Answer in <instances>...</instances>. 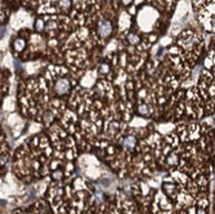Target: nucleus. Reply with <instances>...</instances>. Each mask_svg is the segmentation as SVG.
<instances>
[{"instance_id":"obj_8","label":"nucleus","mask_w":215,"mask_h":214,"mask_svg":"<svg viewBox=\"0 0 215 214\" xmlns=\"http://www.w3.org/2000/svg\"><path fill=\"white\" fill-rule=\"evenodd\" d=\"M176 162H178V157H176V155H171V156L168 157V164L169 165H175Z\"/></svg>"},{"instance_id":"obj_9","label":"nucleus","mask_w":215,"mask_h":214,"mask_svg":"<svg viewBox=\"0 0 215 214\" xmlns=\"http://www.w3.org/2000/svg\"><path fill=\"white\" fill-rule=\"evenodd\" d=\"M43 28H44V23H43L41 19H37L36 21V30L37 31H41Z\"/></svg>"},{"instance_id":"obj_2","label":"nucleus","mask_w":215,"mask_h":214,"mask_svg":"<svg viewBox=\"0 0 215 214\" xmlns=\"http://www.w3.org/2000/svg\"><path fill=\"white\" fill-rule=\"evenodd\" d=\"M111 32H112V26L108 21H102V22H99V25H98L99 35L103 36V38H107V36L111 35Z\"/></svg>"},{"instance_id":"obj_15","label":"nucleus","mask_w":215,"mask_h":214,"mask_svg":"<svg viewBox=\"0 0 215 214\" xmlns=\"http://www.w3.org/2000/svg\"><path fill=\"white\" fill-rule=\"evenodd\" d=\"M197 214H205V211L202 210V209H198V211H197Z\"/></svg>"},{"instance_id":"obj_10","label":"nucleus","mask_w":215,"mask_h":214,"mask_svg":"<svg viewBox=\"0 0 215 214\" xmlns=\"http://www.w3.org/2000/svg\"><path fill=\"white\" fill-rule=\"evenodd\" d=\"M62 175H63V173L61 172V170H57V172L53 173V178H54V179H61Z\"/></svg>"},{"instance_id":"obj_13","label":"nucleus","mask_w":215,"mask_h":214,"mask_svg":"<svg viewBox=\"0 0 215 214\" xmlns=\"http://www.w3.org/2000/svg\"><path fill=\"white\" fill-rule=\"evenodd\" d=\"M121 1H122V4H124V5H129V4H132L133 0H121Z\"/></svg>"},{"instance_id":"obj_7","label":"nucleus","mask_w":215,"mask_h":214,"mask_svg":"<svg viewBox=\"0 0 215 214\" xmlns=\"http://www.w3.org/2000/svg\"><path fill=\"white\" fill-rule=\"evenodd\" d=\"M99 72H101V74H108L110 72V66L107 63H102L101 66H99Z\"/></svg>"},{"instance_id":"obj_17","label":"nucleus","mask_w":215,"mask_h":214,"mask_svg":"<svg viewBox=\"0 0 215 214\" xmlns=\"http://www.w3.org/2000/svg\"><path fill=\"white\" fill-rule=\"evenodd\" d=\"M214 62H215V59H214Z\"/></svg>"},{"instance_id":"obj_14","label":"nucleus","mask_w":215,"mask_h":214,"mask_svg":"<svg viewBox=\"0 0 215 214\" xmlns=\"http://www.w3.org/2000/svg\"><path fill=\"white\" fill-rule=\"evenodd\" d=\"M205 64H206V67H210L211 66V61H210V59H206V61H205Z\"/></svg>"},{"instance_id":"obj_6","label":"nucleus","mask_w":215,"mask_h":214,"mask_svg":"<svg viewBox=\"0 0 215 214\" xmlns=\"http://www.w3.org/2000/svg\"><path fill=\"white\" fill-rule=\"evenodd\" d=\"M128 40H129L130 44H133V45H137V44L140 41V39H139V36L135 35V34H130V35L128 36Z\"/></svg>"},{"instance_id":"obj_3","label":"nucleus","mask_w":215,"mask_h":214,"mask_svg":"<svg viewBox=\"0 0 215 214\" xmlns=\"http://www.w3.org/2000/svg\"><path fill=\"white\" fill-rule=\"evenodd\" d=\"M122 144H124L126 148H129V150H132V148H134L135 147V144H137V139L134 138V137H126V138L124 139V142H122Z\"/></svg>"},{"instance_id":"obj_1","label":"nucleus","mask_w":215,"mask_h":214,"mask_svg":"<svg viewBox=\"0 0 215 214\" xmlns=\"http://www.w3.org/2000/svg\"><path fill=\"white\" fill-rule=\"evenodd\" d=\"M71 89V83L67 77H59L57 79L54 84V92L57 95H65L70 92Z\"/></svg>"},{"instance_id":"obj_11","label":"nucleus","mask_w":215,"mask_h":214,"mask_svg":"<svg viewBox=\"0 0 215 214\" xmlns=\"http://www.w3.org/2000/svg\"><path fill=\"white\" fill-rule=\"evenodd\" d=\"M70 4H71L70 0H62V1H61V5H62L63 8H66V9H67V8H70Z\"/></svg>"},{"instance_id":"obj_16","label":"nucleus","mask_w":215,"mask_h":214,"mask_svg":"<svg viewBox=\"0 0 215 214\" xmlns=\"http://www.w3.org/2000/svg\"><path fill=\"white\" fill-rule=\"evenodd\" d=\"M211 23H212V25L215 26V17H212V19H211Z\"/></svg>"},{"instance_id":"obj_4","label":"nucleus","mask_w":215,"mask_h":214,"mask_svg":"<svg viewBox=\"0 0 215 214\" xmlns=\"http://www.w3.org/2000/svg\"><path fill=\"white\" fill-rule=\"evenodd\" d=\"M25 40L23 39H21V38H18V39H16V40L13 41V48L16 49L17 52H21V50H23V48H25Z\"/></svg>"},{"instance_id":"obj_12","label":"nucleus","mask_w":215,"mask_h":214,"mask_svg":"<svg viewBox=\"0 0 215 214\" xmlns=\"http://www.w3.org/2000/svg\"><path fill=\"white\" fill-rule=\"evenodd\" d=\"M165 188H166V191H169V192H173V190H174V186H165Z\"/></svg>"},{"instance_id":"obj_5","label":"nucleus","mask_w":215,"mask_h":214,"mask_svg":"<svg viewBox=\"0 0 215 214\" xmlns=\"http://www.w3.org/2000/svg\"><path fill=\"white\" fill-rule=\"evenodd\" d=\"M150 110H148V106L147 105H139L138 106V113L140 116H147Z\"/></svg>"}]
</instances>
